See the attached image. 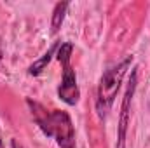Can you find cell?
<instances>
[{
    "mask_svg": "<svg viewBox=\"0 0 150 148\" xmlns=\"http://www.w3.org/2000/svg\"><path fill=\"white\" fill-rule=\"evenodd\" d=\"M32 118L44 136L56 141L59 148H77L75 127L70 113L65 110H47L42 103L26 98Z\"/></svg>",
    "mask_w": 150,
    "mask_h": 148,
    "instance_id": "obj_1",
    "label": "cell"
},
{
    "mask_svg": "<svg viewBox=\"0 0 150 148\" xmlns=\"http://www.w3.org/2000/svg\"><path fill=\"white\" fill-rule=\"evenodd\" d=\"M131 63H133V56H126L120 63L113 65L103 72L100 84H98V89H96V101H94L96 115L100 120H105L108 111L112 110L113 101H115L117 92L122 84V78L127 73Z\"/></svg>",
    "mask_w": 150,
    "mask_h": 148,
    "instance_id": "obj_2",
    "label": "cell"
},
{
    "mask_svg": "<svg viewBox=\"0 0 150 148\" xmlns=\"http://www.w3.org/2000/svg\"><path fill=\"white\" fill-rule=\"evenodd\" d=\"M72 52H74L72 42H61V45L56 52V59L63 66V77H61V82L58 85V98L68 106H75L80 99L77 75H75V70L72 66Z\"/></svg>",
    "mask_w": 150,
    "mask_h": 148,
    "instance_id": "obj_3",
    "label": "cell"
},
{
    "mask_svg": "<svg viewBox=\"0 0 150 148\" xmlns=\"http://www.w3.org/2000/svg\"><path fill=\"white\" fill-rule=\"evenodd\" d=\"M138 87V68L134 66L131 70L127 87L124 91L122 105H120V117H119V127H117V143L115 148H126V140H127V125H129V111H131V101L134 98Z\"/></svg>",
    "mask_w": 150,
    "mask_h": 148,
    "instance_id": "obj_4",
    "label": "cell"
},
{
    "mask_svg": "<svg viewBox=\"0 0 150 148\" xmlns=\"http://www.w3.org/2000/svg\"><path fill=\"white\" fill-rule=\"evenodd\" d=\"M59 45H61V40H54V42H52V45L47 49V52H45L42 58H38L37 61H33V63L28 66V75H30V77H38V75L44 73V70H45V68H47V65L51 63L52 56H56V52H58Z\"/></svg>",
    "mask_w": 150,
    "mask_h": 148,
    "instance_id": "obj_5",
    "label": "cell"
},
{
    "mask_svg": "<svg viewBox=\"0 0 150 148\" xmlns=\"http://www.w3.org/2000/svg\"><path fill=\"white\" fill-rule=\"evenodd\" d=\"M70 2H58L52 9V16H51V35H56L61 30V25L67 18Z\"/></svg>",
    "mask_w": 150,
    "mask_h": 148,
    "instance_id": "obj_6",
    "label": "cell"
},
{
    "mask_svg": "<svg viewBox=\"0 0 150 148\" xmlns=\"http://www.w3.org/2000/svg\"><path fill=\"white\" fill-rule=\"evenodd\" d=\"M11 148H26V147H25L21 141H18L16 138H12V140H11Z\"/></svg>",
    "mask_w": 150,
    "mask_h": 148,
    "instance_id": "obj_7",
    "label": "cell"
},
{
    "mask_svg": "<svg viewBox=\"0 0 150 148\" xmlns=\"http://www.w3.org/2000/svg\"><path fill=\"white\" fill-rule=\"evenodd\" d=\"M2 58H4V51H2V47H0V61H2Z\"/></svg>",
    "mask_w": 150,
    "mask_h": 148,
    "instance_id": "obj_8",
    "label": "cell"
},
{
    "mask_svg": "<svg viewBox=\"0 0 150 148\" xmlns=\"http://www.w3.org/2000/svg\"><path fill=\"white\" fill-rule=\"evenodd\" d=\"M0 148H5L4 147V141H2V136H0Z\"/></svg>",
    "mask_w": 150,
    "mask_h": 148,
    "instance_id": "obj_9",
    "label": "cell"
}]
</instances>
